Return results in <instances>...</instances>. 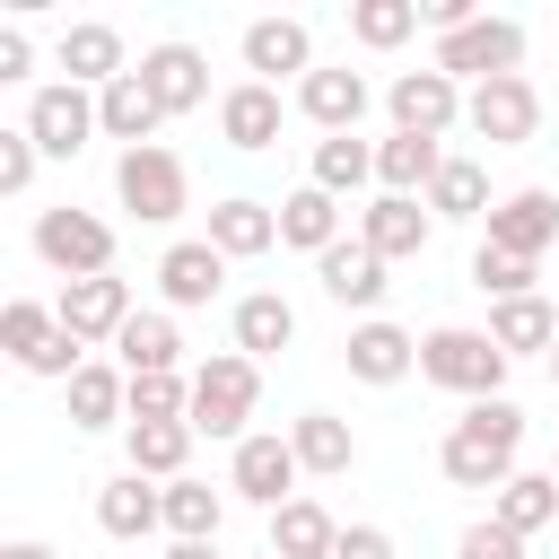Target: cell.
I'll return each instance as SVG.
<instances>
[{"mask_svg":"<svg viewBox=\"0 0 559 559\" xmlns=\"http://www.w3.org/2000/svg\"><path fill=\"white\" fill-rule=\"evenodd\" d=\"M35 157H44V148H35V131H26V122H17V131H0V192H26V183H35Z\"/></svg>","mask_w":559,"mask_h":559,"instance_id":"cell-42","label":"cell"},{"mask_svg":"<svg viewBox=\"0 0 559 559\" xmlns=\"http://www.w3.org/2000/svg\"><path fill=\"white\" fill-rule=\"evenodd\" d=\"M349 35L367 52H393V44L419 35V0H349Z\"/></svg>","mask_w":559,"mask_h":559,"instance_id":"cell-39","label":"cell"},{"mask_svg":"<svg viewBox=\"0 0 559 559\" xmlns=\"http://www.w3.org/2000/svg\"><path fill=\"white\" fill-rule=\"evenodd\" d=\"M489 245H498V253H524V262H542V253L559 245V192H542V183L507 192V201L489 210Z\"/></svg>","mask_w":559,"mask_h":559,"instance_id":"cell-14","label":"cell"},{"mask_svg":"<svg viewBox=\"0 0 559 559\" xmlns=\"http://www.w3.org/2000/svg\"><path fill=\"white\" fill-rule=\"evenodd\" d=\"M183 463H192V419H131V472L183 480Z\"/></svg>","mask_w":559,"mask_h":559,"instance_id":"cell-34","label":"cell"},{"mask_svg":"<svg viewBox=\"0 0 559 559\" xmlns=\"http://www.w3.org/2000/svg\"><path fill=\"white\" fill-rule=\"evenodd\" d=\"M218 140L227 148H271L280 140V87H262V79H236L227 96H218Z\"/></svg>","mask_w":559,"mask_h":559,"instance_id":"cell-24","label":"cell"},{"mask_svg":"<svg viewBox=\"0 0 559 559\" xmlns=\"http://www.w3.org/2000/svg\"><path fill=\"white\" fill-rule=\"evenodd\" d=\"M463 87L445 79V70H402L393 87H384V114H393V131H411V140H445L454 122H463Z\"/></svg>","mask_w":559,"mask_h":559,"instance_id":"cell-10","label":"cell"},{"mask_svg":"<svg viewBox=\"0 0 559 559\" xmlns=\"http://www.w3.org/2000/svg\"><path fill=\"white\" fill-rule=\"evenodd\" d=\"M332 559H393V533H384V524H341Z\"/></svg>","mask_w":559,"mask_h":559,"instance_id":"cell-44","label":"cell"},{"mask_svg":"<svg viewBox=\"0 0 559 559\" xmlns=\"http://www.w3.org/2000/svg\"><path fill=\"white\" fill-rule=\"evenodd\" d=\"M245 70H253L262 87L306 79V70H314V35H306V17H253V26H245Z\"/></svg>","mask_w":559,"mask_h":559,"instance_id":"cell-16","label":"cell"},{"mask_svg":"<svg viewBox=\"0 0 559 559\" xmlns=\"http://www.w3.org/2000/svg\"><path fill=\"white\" fill-rule=\"evenodd\" d=\"M288 445H297V463H306L314 480H341V472L358 463V437H349L341 411H297V419H288Z\"/></svg>","mask_w":559,"mask_h":559,"instance_id":"cell-25","label":"cell"},{"mask_svg":"<svg viewBox=\"0 0 559 559\" xmlns=\"http://www.w3.org/2000/svg\"><path fill=\"white\" fill-rule=\"evenodd\" d=\"M253 559H280V550H253Z\"/></svg>","mask_w":559,"mask_h":559,"instance_id":"cell-49","label":"cell"},{"mask_svg":"<svg viewBox=\"0 0 559 559\" xmlns=\"http://www.w3.org/2000/svg\"><path fill=\"white\" fill-rule=\"evenodd\" d=\"M489 341L507 349V358H550V341H559V314H550V297H515V306H489Z\"/></svg>","mask_w":559,"mask_h":559,"instance_id":"cell-33","label":"cell"},{"mask_svg":"<svg viewBox=\"0 0 559 559\" xmlns=\"http://www.w3.org/2000/svg\"><path fill=\"white\" fill-rule=\"evenodd\" d=\"M454 550H463V559H524V533H507L498 515H480V524H463Z\"/></svg>","mask_w":559,"mask_h":559,"instance_id":"cell-43","label":"cell"},{"mask_svg":"<svg viewBox=\"0 0 559 559\" xmlns=\"http://www.w3.org/2000/svg\"><path fill=\"white\" fill-rule=\"evenodd\" d=\"M332 542H341V524H332L314 498H288V507L271 515V542H262V550H280V559H332Z\"/></svg>","mask_w":559,"mask_h":559,"instance_id":"cell-35","label":"cell"},{"mask_svg":"<svg viewBox=\"0 0 559 559\" xmlns=\"http://www.w3.org/2000/svg\"><path fill=\"white\" fill-rule=\"evenodd\" d=\"M26 131H35L44 157H79V148L105 131V122H96V87H70V79L35 87V96H26Z\"/></svg>","mask_w":559,"mask_h":559,"instance_id":"cell-11","label":"cell"},{"mask_svg":"<svg viewBox=\"0 0 559 559\" xmlns=\"http://www.w3.org/2000/svg\"><path fill=\"white\" fill-rule=\"evenodd\" d=\"M515 61H524V26H515V17H472L463 35H437V52H428V70H445L454 87H463V79H472V87H480V79H507Z\"/></svg>","mask_w":559,"mask_h":559,"instance_id":"cell-6","label":"cell"},{"mask_svg":"<svg viewBox=\"0 0 559 559\" xmlns=\"http://www.w3.org/2000/svg\"><path fill=\"white\" fill-rule=\"evenodd\" d=\"M140 79H148L157 114H192V105H210V61H201L192 44H148V52H140Z\"/></svg>","mask_w":559,"mask_h":559,"instance_id":"cell-18","label":"cell"},{"mask_svg":"<svg viewBox=\"0 0 559 559\" xmlns=\"http://www.w3.org/2000/svg\"><path fill=\"white\" fill-rule=\"evenodd\" d=\"M114 367H122V376H183V332H175V314L140 306V314L122 323V341H114Z\"/></svg>","mask_w":559,"mask_h":559,"instance_id":"cell-22","label":"cell"},{"mask_svg":"<svg viewBox=\"0 0 559 559\" xmlns=\"http://www.w3.org/2000/svg\"><path fill=\"white\" fill-rule=\"evenodd\" d=\"M349 376L358 384H402L411 367H419V332H402V323H384V314H367L358 332H349Z\"/></svg>","mask_w":559,"mask_h":559,"instance_id":"cell-21","label":"cell"},{"mask_svg":"<svg viewBox=\"0 0 559 559\" xmlns=\"http://www.w3.org/2000/svg\"><path fill=\"white\" fill-rule=\"evenodd\" d=\"M96 524L114 533V542H148L157 524H166V480H148V472H114L105 489H96Z\"/></svg>","mask_w":559,"mask_h":559,"instance_id":"cell-15","label":"cell"},{"mask_svg":"<svg viewBox=\"0 0 559 559\" xmlns=\"http://www.w3.org/2000/svg\"><path fill=\"white\" fill-rule=\"evenodd\" d=\"M515 454H524V445H507V437H489V428H472V419H454L445 445H437L445 480H454V489H489V498L515 480Z\"/></svg>","mask_w":559,"mask_h":559,"instance_id":"cell-12","label":"cell"},{"mask_svg":"<svg viewBox=\"0 0 559 559\" xmlns=\"http://www.w3.org/2000/svg\"><path fill=\"white\" fill-rule=\"evenodd\" d=\"M428 210H437V218H480V210H498V201H489L480 157H445V166H437V183H428Z\"/></svg>","mask_w":559,"mask_h":559,"instance_id":"cell-38","label":"cell"},{"mask_svg":"<svg viewBox=\"0 0 559 559\" xmlns=\"http://www.w3.org/2000/svg\"><path fill=\"white\" fill-rule=\"evenodd\" d=\"M550 384H559V341H550Z\"/></svg>","mask_w":559,"mask_h":559,"instance_id":"cell-48","label":"cell"},{"mask_svg":"<svg viewBox=\"0 0 559 559\" xmlns=\"http://www.w3.org/2000/svg\"><path fill=\"white\" fill-rule=\"evenodd\" d=\"M218 515H227V498L210 489V480H166V533L175 542H218Z\"/></svg>","mask_w":559,"mask_h":559,"instance_id":"cell-37","label":"cell"},{"mask_svg":"<svg viewBox=\"0 0 559 559\" xmlns=\"http://www.w3.org/2000/svg\"><path fill=\"white\" fill-rule=\"evenodd\" d=\"M489 515H498L507 533H524V542H533V533H559V480H550V472H515V480L489 498Z\"/></svg>","mask_w":559,"mask_h":559,"instance_id":"cell-31","label":"cell"},{"mask_svg":"<svg viewBox=\"0 0 559 559\" xmlns=\"http://www.w3.org/2000/svg\"><path fill=\"white\" fill-rule=\"evenodd\" d=\"M297 114H306L323 140H341V131L367 122V79H358V70H306V79H297Z\"/></svg>","mask_w":559,"mask_h":559,"instance_id":"cell-19","label":"cell"},{"mask_svg":"<svg viewBox=\"0 0 559 559\" xmlns=\"http://www.w3.org/2000/svg\"><path fill=\"white\" fill-rule=\"evenodd\" d=\"M131 419H192V376H131Z\"/></svg>","mask_w":559,"mask_h":559,"instance_id":"cell-41","label":"cell"},{"mask_svg":"<svg viewBox=\"0 0 559 559\" xmlns=\"http://www.w3.org/2000/svg\"><path fill=\"white\" fill-rule=\"evenodd\" d=\"M533 271H542V262H524V253H498V245H480V253H472V288H480L489 306H515V297H533Z\"/></svg>","mask_w":559,"mask_h":559,"instance_id":"cell-40","label":"cell"},{"mask_svg":"<svg viewBox=\"0 0 559 559\" xmlns=\"http://www.w3.org/2000/svg\"><path fill=\"white\" fill-rule=\"evenodd\" d=\"M384 271H393V262H384V253H367L358 236H341V245H332V253L314 262L323 297H332V306H358V314H376V306H384V288H393Z\"/></svg>","mask_w":559,"mask_h":559,"instance_id":"cell-17","label":"cell"},{"mask_svg":"<svg viewBox=\"0 0 559 559\" xmlns=\"http://www.w3.org/2000/svg\"><path fill=\"white\" fill-rule=\"evenodd\" d=\"M507 367H515V358H507L489 332H472V323L419 332V376L445 384V393H463V402H498V393H507Z\"/></svg>","mask_w":559,"mask_h":559,"instance_id":"cell-1","label":"cell"},{"mask_svg":"<svg viewBox=\"0 0 559 559\" xmlns=\"http://www.w3.org/2000/svg\"><path fill=\"white\" fill-rule=\"evenodd\" d=\"M52 314H61V332L79 341V349H114L122 341V323L140 314L131 306V280H61V297H52Z\"/></svg>","mask_w":559,"mask_h":559,"instance_id":"cell-7","label":"cell"},{"mask_svg":"<svg viewBox=\"0 0 559 559\" xmlns=\"http://www.w3.org/2000/svg\"><path fill=\"white\" fill-rule=\"evenodd\" d=\"M35 70V44H26V26H0V79H26Z\"/></svg>","mask_w":559,"mask_h":559,"instance_id":"cell-45","label":"cell"},{"mask_svg":"<svg viewBox=\"0 0 559 559\" xmlns=\"http://www.w3.org/2000/svg\"><path fill=\"white\" fill-rule=\"evenodd\" d=\"M114 201L140 218V227H166V218H183L192 210V175H183V157L175 148H122L114 157Z\"/></svg>","mask_w":559,"mask_h":559,"instance_id":"cell-3","label":"cell"},{"mask_svg":"<svg viewBox=\"0 0 559 559\" xmlns=\"http://www.w3.org/2000/svg\"><path fill=\"white\" fill-rule=\"evenodd\" d=\"M35 262H52L61 280H105L114 271V227L96 210H79V201L35 210Z\"/></svg>","mask_w":559,"mask_h":559,"instance_id":"cell-4","label":"cell"},{"mask_svg":"<svg viewBox=\"0 0 559 559\" xmlns=\"http://www.w3.org/2000/svg\"><path fill=\"white\" fill-rule=\"evenodd\" d=\"M437 166H445V148H437V140H411V131L376 140V183H384V192H411V201H428Z\"/></svg>","mask_w":559,"mask_h":559,"instance_id":"cell-32","label":"cell"},{"mask_svg":"<svg viewBox=\"0 0 559 559\" xmlns=\"http://www.w3.org/2000/svg\"><path fill=\"white\" fill-rule=\"evenodd\" d=\"M0 341H9V358H17L26 376H52V384H70V376L87 367V349H79V341L61 332V314H52V306H35V297H9Z\"/></svg>","mask_w":559,"mask_h":559,"instance_id":"cell-5","label":"cell"},{"mask_svg":"<svg viewBox=\"0 0 559 559\" xmlns=\"http://www.w3.org/2000/svg\"><path fill=\"white\" fill-rule=\"evenodd\" d=\"M253 402H262V367L245 358V349H218V358H201L192 367V437H227V445H245L253 428Z\"/></svg>","mask_w":559,"mask_h":559,"instance_id":"cell-2","label":"cell"},{"mask_svg":"<svg viewBox=\"0 0 559 559\" xmlns=\"http://www.w3.org/2000/svg\"><path fill=\"white\" fill-rule=\"evenodd\" d=\"M297 480H306V463H297V445H288V437H271V428H253V437L227 454V489H236V498H253V507H271V515L297 498Z\"/></svg>","mask_w":559,"mask_h":559,"instance_id":"cell-9","label":"cell"},{"mask_svg":"<svg viewBox=\"0 0 559 559\" xmlns=\"http://www.w3.org/2000/svg\"><path fill=\"white\" fill-rule=\"evenodd\" d=\"M463 122H472L489 148H524V140L542 131V87H533L524 70H507V79H480V87H472V105H463Z\"/></svg>","mask_w":559,"mask_h":559,"instance_id":"cell-8","label":"cell"},{"mask_svg":"<svg viewBox=\"0 0 559 559\" xmlns=\"http://www.w3.org/2000/svg\"><path fill=\"white\" fill-rule=\"evenodd\" d=\"M210 245H218L227 262H253V253H271V245H280V210H262V201H245V192H236V201H218V210H210Z\"/></svg>","mask_w":559,"mask_h":559,"instance_id":"cell-29","label":"cell"},{"mask_svg":"<svg viewBox=\"0 0 559 559\" xmlns=\"http://www.w3.org/2000/svg\"><path fill=\"white\" fill-rule=\"evenodd\" d=\"M157 288H166V306H210L227 288V253L210 236H183V245L157 253Z\"/></svg>","mask_w":559,"mask_h":559,"instance_id":"cell-20","label":"cell"},{"mask_svg":"<svg viewBox=\"0 0 559 559\" xmlns=\"http://www.w3.org/2000/svg\"><path fill=\"white\" fill-rule=\"evenodd\" d=\"M166 559H218V542H166Z\"/></svg>","mask_w":559,"mask_h":559,"instance_id":"cell-46","label":"cell"},{"mask_svg":"<svg viewBox=\"0 0 559 559\" xmlns=\"http://www.w3.org/2000/svg\"><path fill=\"white\" fill-rule=\"evenodd\" d=\"M96 122H105V140H122V148H148L157 140V96H148V79H140V61L114 79V87H96Z\"/></svg>","mask_w":559,"mask_h":559,"instance_id":"cell-23","label":"cell"},{"mask_svg":"<svg viewBox=\"0 0 559 559\" xmlns=\"http://www.w3.org/2000/svg\"><path fill=\"white\" fill-rule=\"evenodd\" d=\"M280 245H297V253H332L341 245V201L332 192H314V183H297L288 201H280Z\"/></svg>","mask_w":559,"mask_h":559,"instance_id":"cell-28","label":"cell"},{"mask_svg":"<svg viewBox=\"0 0 559 559\" xmlns=\"http://www.w3.org/2000/svg\"><path fill=\"white\" fill-rule=\"evenodd\" d=\"M61 70H70V87H114L131 61H122V35H114L105 17H79V26L61 35Z\"/></svg>","mask_w":559,"mask_h":559,"instance_id":"cell-26","label":"cell"},{"mask_svg":"<svg viewBox=\"0 0 559 559\" xmlns=\"http://www.w3.org/2000/svg\"><path fill=\"white\" fill-rule=\"evenodd\" d=\"M297 341V306L280 297V288H253V297H236V349L262 367V358H280Z\"/></svg>","mask_w":559,"mask_h":559,"instance_id":"cell-27","label":"cell"},{"mask_svg":"<svg viewBox=\"0 0 559 559\" xmlns=\"http://www.w3.org/2000/svg\"><path fill=\"white\" fill-rule=\"evenodd\" d=\"M114 419H131V376L105 367V358H87L70 376V428H114Z\"/></svg>","mask_w":559,"mask_h":559,"instance_id":"cell-30","label":"cell"},{"mask_svg":"<svg viewBox=\"0 0 559 559\" xmlns=\"http://www.w3.org/2000/svg\"><path fill=\"white\" fill-rule=\"evenodd\" d=\"M550 480H559V463H550Z\"/></svg>","mask_w":559,"mask_h":559,"instance_id":"cell-50","label":"cell"},{"mask_svg":"<svg viewBox=\"0 0 559 559\" xmlns=\"http://www.w3.org/2000/svg\"><path fill=\"white\" fill-rule=\"evenodd\" d=\"M314 192H358V183H376V140H358V131H341V140H314V175H306Z\"/></svg>","mask_w":559,"mask_h":559,"instance_id":"cell-36","label":"cell"},{"mask_svg":"<svg viewBox=\"0 0 559 559\" xmlns=\"http://www.w3.org/2000/svg\"><path fill=\"white\" fill-rule=\"evenodd\" d=\"M0 559H52V542H9Z\"/></svg>","mask_w":559,"mask_h":559,"instance_id":"cell-47","label":"cell"},{"mask_svg":"<svg viewBox=\"0 0 559 559\" xmlns=\"http://www.w3.org/2000/svg\"><path fill=\"white\" fill-rule=\"evenodd\" d=\"M428 236H437V210H428V201H411V192H376V201L358 210V245H367V253H384V262H411Z\"/></svg>","mask_w":559,"mask_h":559,"instance_id":"cell-13","label":"cell"}]
</instances>
